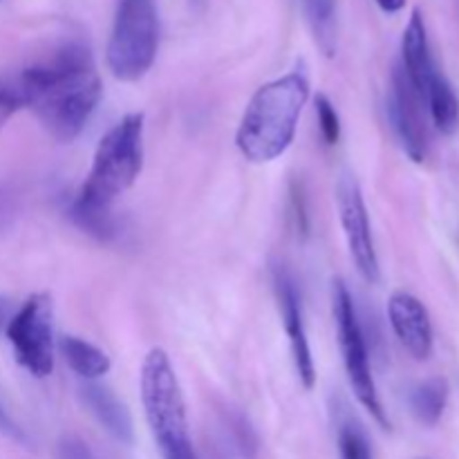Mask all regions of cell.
I'll return each instance as SVG.
<instances>
[{
  "label": "cell",
  "mask_w": 459,
  "mask_h": 459,
  "mask_svg": "<svg viewBox=\"0 0 459 459\" xmlns=\"http://www.w3.org/2000/svg\"><path fill=\"white\" fill-rule=\"evenodd\" d=\"M421 106H424L421 97L415 92L402 67H397L393 74V90H390L388 97V117L406 155L417 164L424 161L426 143H429L426 142Z\"/></svg>",
  "instance_id": "cell-9"
},
{
  "label": "cell",
  "mask_w": 459,
  "mask_h": 459,
  "mask_svg": "<svg viewBox=\"0 0 459 459\" xmlns=\"http://www.w3.org/2000/svg\"><path fill=\"white\" fill-rule=\"evenodd\" d=\"M7 339L16 361L36 379H45L54 372V305L49 294H31L9 316Z\"/></svg>",
  "instance_id": "cell-7"
},
{
  "label": "cell",
  "mask_w": 459,
  "mask_h": 459,
  "mask_svg": "<svg viewBox=\"0 0 459 459\" xmlns=\"http://www.w3.org/2000/svg\"><path fill=\"white\" fill-rule=\"evenodd\" d=\"M143 166V115H126L115 128L108 130L94 152L92 169L72 202L70 215L85 233L110 240L117 236L112 202L124 195Z\"/></svg>",
  "instance_id": "cell-2"
},
{
  "label": "cell",
  "mask_w": 459,
  "mask_h": 459,
  "mask_svg": "<svg viewBox=\"0 0 459 459\" xmlns=\"http://www.w3.org/2000/svg\"><path fill=\"white\" fill-rule=\"evenodd\" d=\"M377 4H379L385 13H397L406 7V0H377Z\"/></svg>",
  "instance_id": "cell-23"
},
{
  "label": "cell",
  "mask_w": 459,
  "mask_h": 459,
  "mask_svg": "<svg viewBox=\"0 0 459 459\" xmlns=\"http://www.w3.org/2000/svg\"><path fill=\"white\" fill-rule=\"evenodd\" d=\"M273 287H276L282 323H285L287 336H290L296 372H299L300 377V384L309 390L316 384V370H314V359L312 350H309L307 330H305L303 305H300L299 290H296V282L294 278L290 276V272L282 267L276 269V273H273Z\"/></svg>",
  "instance_id": "cell-10"
},
{
  "label": "cell",
  "mask_w": 459,
  "mask_h": 459,
  "mask_svg": "<svg viewBox=\"0 0 459 459\" xmlns=\"http://www.w3.org/2000/svg\"><path fill=\"white\" fill-rule=\"evenodd\" d=\"M316 117H318V128H321L323 139L327 143H336L341 137V119L336 108L332 106L330 99L325 94H318L316 97Z\"/></svg>",
  "instance_id": "cell-20"
},
{
  "label": "cell",
  "mask_w": 459,
  "mask_h": 459,
  "mask_svg": "<svg viewBox=\"0 0 459 459\" xmlns=\"http://www.w3.org/2000/svg\"><path fill=\"white\" fill-rule=\"evenodd\" d=\"M332 312H334L341 354H343V366L345 372H348L350 385H352L359 403L372 415V420H375L381 429L388 430L390 421L384 411V403H381L379 399L375 377H372L370 357H368L366 339H363L357 307H354V300L352 296H350L348 287L343 285V281H336L334 287H332Z\"/></svg>",
  "instance_id": "cell-6"
},
{
  "label": "cell",
  "mask_w": 459,
  "mask_h": 459,
  "mask_svg": "<svg viewBox=\"0 0 459 459\" xmlns=\"http://www.w3.org/2000/svg\"><path fill=\"white\" fill-rule=\"evenodd\" d=\"M0 433L7 435L9 439H16V442H25V435H22V430L18 429L16 421L9 417V412L4 411L3 402H0Z\"/></svg>",
  "instance_id": "cell-22"
},
{
  "label": "cell",
  "mask_w": 459,
  "mask_h": 459,
  "mask_svg": "<svg viewBox=\"0 0 459 459\" xmlns=\"http://www.w3.org/2000/svg\"><path fill=\"white\" fill-rule=\"evenodd\" d=\"M305 21L325 56L336 49V0H300Z\"/></svg>",
  "instance_id": "cell-17"
},
{
  "label": "cell",
  "mask_w": 459,
  "mask_h": 459,
  "mask_svg": "<svg viewBox=\"0 0 459 459\" xmlns=\"http://www.w3.org/2000/svg\"><path fill=\"white\" fill-rule=\"evenodd\" d=\"M426 108L430 112L433 126L442 134H455L459 128V97L451 81L444 74L435 72L433 81H430L429 90L424 97Z\"/></svg>",
  "instance_id": "cell-14"
},
{
  "label": "cell",
  "mask_w": 459,
  "mask_h": 459,
  "mask_svg": "<svg viewBox=\"0 0 459 459\" xmlns=\"http://www.w3.org/2000/svg\"><path fill=\"white\" fill-rule=\"evenodd\" d=\"M160 43L155 0H119L106 61L119 81H139L152 67Z\"/></svg>",
  "instance_id": "cell-5"
},
{
  "label": "cell",
  "mask_w": 459,
  "mask_h": 459,
  "mask_svg": "<svg viewBox=\"0 0 459 459\" xmlns=\"http://www.w3.org/2000/svg\"><path fill=\"white\" fill-rule=\"evenodd\" d=\"M58 455H61V459H92L90 448L76 437L63 439L61 446H58Z\"/></svg>",
  "instance_id": "cell-21"
},
{
  "label": "cell",
  "mask_w": 459,
  "mask_h": 459,
  "mask_svg": "<svg viewBox=\"0 0 459 459\" xmlns=\"http://www.w3.org/2000/svg\"><path fill=\"white\" fill-rule=\"evenodd\" d=\"M336 202H339V218L343 227L345 242H348L350 255L357 264L359 273L368 282H379L381 267L377 258L375 240L370 231V218H368L366 202H363L361 186L352 175H343L336 186Z\"/></svg>",
  "instance_id": "cell-8"
},
{
  "label": "cell",
  "mask_w": 459,
  "mask_h": 459,
  "mask_svg": "<svg viewBox=\"0 0 459 459\" xmlns=\"http://www.w3.org/2000/svg\"><path fill=\"white\" fill-rule=\"evenodd\" d=\"M27 108L56 142H74L101 99V79L83 43H63L49 56L22 67Z\"/></svg>",
  "instance_id": "cell-1"
},
{
  "label": "cell",
  "mask_w": 459,
  "mask_h": 459,
  "mask_svg": "<svg viewBox=\"0 0 459 459\" xmlns=\"http://www.w3.org/2000/svg\"><path fill=\"white\" fill-rule=\"evenodd\" d=\"M61 354L65 357L67 366L83 379L92 381L99 377L108 375L112 368L110 357L97 345L79 339V336H63L61 339Z\"/></svg>",
  "instance_id": "cell-15"
},
{
  "label": "cell",
  "mask_w": 459,
  "mask_h": 459,
  "mask_svg": "<svg viewBox=\"0 0 459 459\" xmlns=\"http://www.w3.org/2000/svg\"><path fill=\"white\" fill-rule=\"evenodd\" d=\"M7 321H9V305H7V300L0 299V330H3V327H7Z\"/></svg>",
  "instance_id": "cell-24"
},
{
  "label": "cell",
  "mask_w": 459,
  "mask_h": 459,
  "mask_svg": "<svg viewBox=\"0 0 459 459\" xmlns=\"http://www.w3.org/2000/svg\"><path fill=\"white\" fill-rule=\"evenodd\" d=\"M341 459H372L370 444L357 424H343L339 433Z\"/></svg>",
  "instance_id": "cell-19"
},
{
  "label": "cell",
  "mask_w": 459,
  "mask_h": 459,
  "mask_svg": "<svg viewBox=\"0 0 459 459\" xmlns=\"http://www.w3.org/2000/svg\"><path fill=\"white\" fill-rule=\"evenodd\" d=\"M21 108H27V90L21 72H0V130Z\"/></svg>",
  "instance_id": "cell-18"
},
{
  "label": "cell",
  "mask_w": 459,
  "mask_h": 459,
  "mask_svg": "<svg viewBox=\"0 0 459 459\" xmlns=\"http://www.w3.org/2000/svg\"><path fill=\"white\" fill-rule=\"evenodd\" d=\"M448 403V384L442 377L426 379L412 390L411 411L424 426H437Z\"/></svg>",
  "instance_id": "cell-16"
},
{
  "label": "cell",
  "mask_w": 459,
  "mask_h": 459,
  "mask_svg": "<svg viewBox=\"0 0 459 459\" xmlns=\"http://www.w3.org/2000/svg\"><path fill=\"white\" fill-rule=\"evenodd\" d=\"M388 318L394 336L408 354L417 361H426L433 354V325L429 309L417 296L397 291L388 300Z\"/></svg>",
  "instance_id": "cell-11"
},
{
  "label": "cell",
  "mask_w": 459,
  "mask_h": 459,
  "mask_svg": "<svg viewBox=\"0 0 459 459\" xmlns=\"http://www.w3.org/2000/svg\"><path fill=\"white\" fill-rule=\"evenodd\" d=\"M402 70L408 76L411 85L415 88V92L420 94L421 101L426 97V90H429L430 81L435 76V65L433 58H430L429 49V36H426V22L421 16L420 9L411 13V21H408L406 31H403L402 40ZM426 106V103H424Z\"/></svg>",
  "instance_id": "cell-12"
},
{
  "label": "cell",
  "mask_w": 459,
  "mask_h": 459,
  "mask_svg": "<svg viewBox=\"0 0 459 459\" xmlns=\"http://www.w3.org/2000/svg\"><path fill=\"white\" fill-rule=\"evenodd\" d=\"M81 397H83L85 406L94 415V420L121 444L133 442V420L130 412L119 399L115 397L110 388L101 384H85L81 388Z\"/></svg>",
  "instance_id": "cell-13"
},
{
  "label": "cell",
  "mask_w": 459,
  "mask_h": 459,
  "mask_svg": "<svg viewBox=\"0 0 459 459\" xmlns=\"http://www.w3.org/2000/svg\"><path fill=\"white\" fill-rule=\"evenodd\" d=\"M309 97V76L303 67L258 88L240 119L238 151L254 164L278 160L291 146L300 110Z\"/></svg>",
  "instance_id": "cell-3"
},
{
  "label": "cell",
  "mask_w": 459,
  "mask_h": 459,
  "mask_svg": "<svg viewBox=\"0 0 459 459\" xmlns=\"http://www.w3.org/2000/svg\"><path fill=\"white\" fill-rule=\"evenodd\" d=\"M142 403L161 455L191 446L182 385L161 348H152L142 363Z\"/></svg>",
  "instance_id": "cell-4"
}]
</instances>
